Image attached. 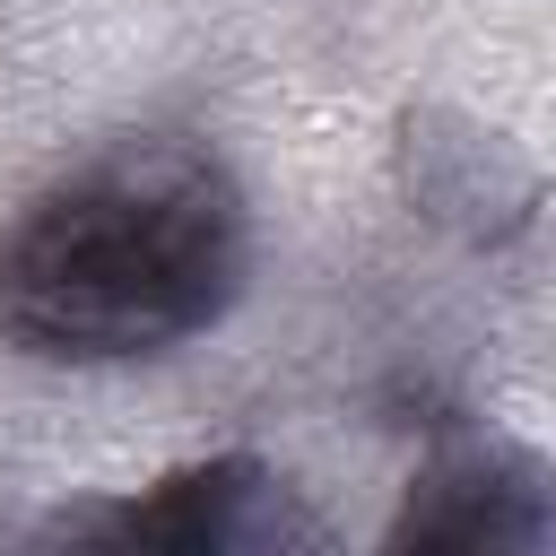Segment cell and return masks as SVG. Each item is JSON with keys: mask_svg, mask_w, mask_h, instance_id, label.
<instances>
[{"mask_svg": "<svg viewBox=\"0 0 556 556\" xmlns=\"http://www.w3.org/2000/svg\"><path fill=\"white\" fill-rule=\"evenodd\" d=\"M43 539H113V547H191V556H226V547H304L321 539L287 478L252 452H217V460H191L174 478H156L148 495L130 504H78V513H52Z\"/></svg>", "mask_w": 556, "mask_h": 556, "instance_id": "cell-2", "label": "cell"}, {"mask_svg": "<svg viewBox=\"0 0 556 556\" xmlns=\"http://www.w3.org/2000/svg\"><path fill=\"white\" fill-rule=\"evenodd\" d=\"M400 174H408V200L426 208V217H443V226H460V235H478V243H495V235H513V226H530V165L486 130H460V122H443V113H408V139H400Z\"/></svg>", "mask_w": 556, "mask_h": 556, "instance_id": "cell-4", "label": "cell"}, {"mask_svg": "<svg viewBox=\"0 0 556 556\" xmlns=\"http://www.w3.org/2000/svg\"><path fill=\"white\" fill-rule=\"evenodd\" d=\"M547 539V469L513 443H443L408 513L391 521V547H539Z\"/></svg>", "mask_w": 556, "mask_h": 556, "instance_id": "cell-3", "label": "cell"}, {"mask_svg": "<svg viewBox=\"0 0 556 556\" xmlns=\"http://www.w3.org/2000/svg\"><path fill=\"white\" fill-rule=\"evenodd\" d=\"M252 269L235 174L191 139H113L52 174L0 235V348L130 365L226 321Z\"/></svg>", "mask_w": 556, "mask_h": 556, "instance_id": "cell-1", "label": "cell"}]
</instances>
